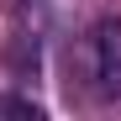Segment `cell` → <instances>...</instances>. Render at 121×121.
Returning <instances> with one entry per match:
<instances>
[{"label": "cell", "instance_id": "cell-2", "mask_svg": "<svg viewBox=\"0 0 121 121\" xmlns=\"http://www.w3.org/2000/svg\"><path fill=\"white\" fill-rule=\"evenodd\" d=\"M0 111H11V116H32V121H42V105H32V100H0Z\"/></svg>", "mask_w": 121, "mask_h": 121}, {"label": "cell", "instance_id": "cell-1", "mask_svg": "<svg viewBox=\"0 0 121 121\" xmlns=\"http://www.w3.org/2000/svg\"><path fill=\"white\" fill-rule=\"evenodd\" d=\"M90 63H95V84L100 95H121V21L105 16L90 32Z\"/></svg>", "mask_w": 121, "mask_h": 121}]
</instances>
